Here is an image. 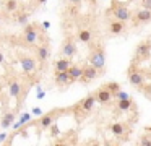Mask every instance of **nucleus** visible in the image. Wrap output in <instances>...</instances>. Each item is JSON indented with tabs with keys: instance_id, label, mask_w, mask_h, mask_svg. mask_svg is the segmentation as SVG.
I'll list each match as a JSON object with an SVG mask.
<instances>
[{
	"instance_id": "1",
	"label": "nucleus",
	"mask_w": 151,
	"mask_h": 146,
	"mask_svg": "<svg viewBox=\"0 0 151 146\" xmlns=\"http://www.w3.org/2000/svg\"><path fill=\"white\" fill-rule=\"evenodd\" d=\"M89 63L93 67H96L99 71L104 73V67H106V55H104V47L101 44L91 47V54H89Z\"/></svg>"
},
{
	"instance_id": "2",
	"label": "nucleus",
	"mask_w": 151,
	"mask_h": 146,
	"mask_svg": "<svg viewBox=\"0 0 151 146\" xmlns=\"http://www.w3.org/2000/svg\"><path fill=\"white\" fill-rule=\"evenodd\" d=\"M39 26L37 24H29V23H26L24 24V32H23V39L24 42H26L28 45H34L37 41V37H39L41 34H44V32H41L39 34Z\"/></svg>"
},
{
	"instance_id": "3",
	"label": "nucleus",
	"mask_w": 151,
	"mask_h": 146,
	"mask_svg": "<svg viewBox=\"0 0 151 146\" xmlns=\"http://www.w3.org/2000/svg\"><path fill=\"white\" fill-rule=\"evenodd\" d=\"M102 71H99L96 67H93L91 63L89 65H86V67H83V75L80 76V83H83V84H88V83H91L93 80H96V78H99V76H102Z\"/></svg>"
},
{
	"instance_id": "4",
	"label": "nucleus",
	"mask_w": 151,
	"mask_h": 146,
	"mask_svg": "<svg viewBox=\"0 0 151 146\" xmlns=\"http://www.w3.org/2000/svg\"><path fill=\"white\" fill-rule=\"evenodd\" d=\"M76 50H78V47H76L75 37L73 36H67L62 44V55L67 58H73L76 55Z\"/></svg>"
},
{
	"instance_id": "5",
	"label": "nucleus",
	"mask_w": 151,
	"mask_h": 146,
	"mask_svg": "<svg viewBox=\"0 0 151 146\" xmlns=\"http://www.w3.org/2000/svg\"><path fill=\"white\" fill-rule=\"evenodd\" d=\"M111 133L115 138H120V140H124V141H127L128 135H130V127H128L127 123H112Z\"/></svg>"
},
{
	"instance_id": "6",
	"label": "nucleus",
	"mask_w": 151,
	"mask_h": 146,
	"mask_svg": "<svg viewBox=\"0 0 151 146\" xmlns=\"http://www.w3.org/2000/svg\"><path fill=\"white\" fill-rule=\"evenodd\" d=\"M111 13H112V16H115L117 19L125 21V23L132 19V12L127 8V6H124V5H117V3H115V5L112 6Z\"/></svg>"
},
{
	"instance_id": "7",
	"label": "nucleus",
	"mask_w": 151,
	"mask_h": 146,
	"mask_svg": "<svg viewBox=\"0 0 151 146\" xmlns=\"http://www.w3.org/2000/svg\"><path fill=\"white\" fill-rule=\"evenodd\" d=\"M132 21L133 26L137 24H146L151 21V10L148 8H140L138 12H135V15H132Z\"/></svg>"
},
{
	"instance_id": "8",
	"label": "nucleus",
	"mask_w": 151,
	"mask_h": 146,
	"mask_svg": "<svg viewBox=\"0 0 151 146\" xmlns=\"http://www.w3.org/2000/svg\"><path fill=\"white\" fill-rule=\"evenodd\" d=\"M107 31L111 36H120L122 32H125V21H120L114 16L112 21H107Z\"/></svg>"
},
{
	"instance_id": "9",
	"label": "nucleus",
	"mask_w": 151,
	"mask_h": 146,
	"mask_svg": "<svg viewBox=\"0 0 151 146\" xmlns=\"http://www.w3.org/2000/svg\"><path fill=\"white\" fill-rule=\"evenodd\" d=\"M150 54H151V45H150V42H141V44H138L137 49H135L133 62H140L141 58L150 57Z\"/></svg>"
},
{
	"instance_id": "10",
	"label": "nucleus",
	"mask_w": 151,
	"mask_h": 146,
	"mask_svg": "<svg viewBox=\"0 0 151 146\" xmlns=\"http://www.w3.org/2000/svg\"><path fill=\"white\" fill-rule=\"evenodd\" d=\"M94 97H96V101H98V102L107 104V102H111V101L114 99V94H112L106 86H101V88H99V89L94 93Z\"/></svg>"
},
{
	"instance_id": "11",
	"label": "nucleus",
	"mask_w": 151,
	"mask_h": 146,
	"mask_svg": "<svg viewBox=\"0 0 151 146\" xmlns=\"http://www.w3.org/2000/svg\"><path fill=\"white\" fill-rule=\"evenodd\" d=\"M54 80H55V83L59 84V86H70L72 83H75V80L70 76L68 70H67V71H55Z\"/></svg>"
},
{
	"instance_id": "12",
	"label": "nucleus",
	"mask_w": 151,
	"mask_h": 146,
	"mask_svg": "<svg viewBox=\"0 0 151 146\" xmlns=\"http://www.w3.org/2000/svg\"><path fill=\"white\" fill-rule=\"evenodd\" d=\"M94 104H96V97H94V94H91V96L85 97L83 101H80L78 107L81 109V112H89L94 107Z\"/></svg>"
},
{
	"instance_id": "13",
	"label": "nucleus",
	"mask_w": 151,
	"mask_h": 146,
	"mask_svg": "<svg viewBox=\"0 0 151 146\" xmlns=\"http://www.w3.org/2000/svg\"><path fill=\"white\" fill-rule=\"evenodd\" d=\"M20 63H21V68H23L26 73H33V71L36 70V60H34V58H31V57L21 58Z\"/></svg>"
},
{
	"instance_id": "14",
	"label": "nucleus",
	"mask_w": 151,
	"mask_h": 146,
	"mask_svg": "<svg viewBox=\"0 0 151 146\" xmlns=\"http://www.w3.org/2000/svg\"><path fill=\"white\" fill-rule=\"evenodd\" d=\"M36 54H37V60H39L41 63H46L47 58H49V44L44 42L42 45H39L37 50H36Z\"/></svg>"
},
{
	"instance_id": "15",
	"label": "nucleus",
	"mask_w": 151,
	"mask_h": 146,
	"mask_svg": "<svg viewBox=\"0 0 151 146\" xmlns=\"http://www.w3.org/2000/svg\"><path fill=\"white\" fill-rule=\"evenodd\" d=\"M78 41H81V42H85V44H89V42L93 41V37H94V34H93V31L91 29H86V28H81L78 31Z\"/></svg>"
},
{
	"instance_id": "16",
	"label": "nucleus",
	"mask_w": 151,
	"mask_h": 146,
	"mask_svg": "<svg viewBox=\"0 0 151 146\" xmlns=\"http://www.w3.org/2000/svg\"><path fill=\"white\" fill-rule=\"evenodd\" d=\"M72 67V58H59V60H55V63H54V68H55V71H67L68 68Z\"/></svg>"
},
{
	"instance_id": "17",
	"label": "nucleus",
	"mask_w": 151,
	"mask_h": 146,
	"mask_svg": "<svg viewBox=\"0 0 151 146\" xmlns=\"http://www.w3.org/2000/svg\"><path fill=\"white\" fill-rule=\"evenodd\" d=\"M133 107V102H132L130 97H125V99H117V109L120 112H127Z\"/></svg>"
},
{
	"instance_id": "18",
	"label": "nucleus",
	"mask_w": 151,
	"mask_h": 146,
	"mask_svg": "<svg viewBox=\"0 0 151 146\" xmlns=\"http://www.w3.org/2000/svg\"><path fill=\"white\" fill-rule=\"evenodd\" d=\"M68 73L75 81H78L80 76L83 75V67H80V65H72V67L68 68Z\"/></svg>"
},
{
	"instance_id": "19",
	"label": "nucleus",
	"mask_w": 151,
	"mask_h": 146,
	"mask_svg": "<svg viewBox=\"0 0 151 146\" xmlns=\"http://www.w3.org/2000/svg\"><path fill=\"white\" fill-rule=\"evenodd\" d=\"M13 120H15V114L7 112L0 120V125H2V128H8L10 125H13Z\"/></svg>"
},
{
	"instance_id": "20",
	"label": "nucleus",
	"mask_w": 151,
	"mask_h": 146,
	"mask_svg": "<svg viewBox=\"0 0 151 146\" xmlns=\"http://www.w3.org/2000/svg\"><path fill=\"white\" fill-rule=\"evenodd\" d=\"M54 122V115L52 114H46V115H41V120H39V125L42 127V128H47V127H50Z\"/></svg>"
},
{
	"instance_id": "21",
	"label": "nucleus",
	"mask_w": 151,
	"mask_h": 146,
	"mask_svg": "<svg viewBox=\"0 0 151 146\" xmlns=\"http://www.w3.org/2000/svg\"><path fill=\"white\" fill-rule=\"evenodd\" d=\"M21 89H23V86H21L20 83H17V81L10 84V94H12L13 97H20V94H21Z\"/></svg>"
},
{
	"instance_id": "22",
	"label": "nucleus",
	"mask_w": 151,
	"mask_h": 146,
	"mask_svg": "<svg viewBox=\"0 0 151 146\" xmlns=\"http://www.w3.org/2000/svg\"><path fill=\"white\" fill-rule=\"evenodd\" d=\"M5 8H7L8 12H15V10L18 8V2L17 0H7V2H5Z\"/></svg>"
},
{
	"instance_id": "23",
	"label": "nucleus",
	"mask_w": 151,
	"mask_h": 146,
	"mask_svg": "<svg viewBox=\"0 0 151 146\" xmlns=\"http://www.w3.org/2000/svg\"><path fill=\"white\" fill-rule=\"evenodd\" d=\"M104 86L107 88V89L111 91L112 94H115L119 89H120V86H119V83H114V81H112V83H107V84H104Z\"/></svg>"
},
{
	"instance_id": "24",
	"label": "nucleus",
	"mask_w": 151,
	"mask_h": 146,
	"mask_svg": "<svg viewBox=\"0 0 151 146\" xmlns=\"http://www.w3.org/2000/svg\"><path fill=\"white\" fill-rule=\"evenodd\" d=\"M18 23H20V24H26L28 23V15L26 13H21V15L18 16Z\"/></svg>"
},
{
	"instance_id": "25",
	"label": "nucleus",
	"mask_w": 151,
	"mask_h": 146,
	"mask_svg": "<svg viewBox=\"0 0 151 146\" xmlns=\"http://www.w3.org/2000/svg\"><path fill=\"white\" fill-rule=\"evenodd\" d=\"M29 120H31V115H29V114H21V119H20V123H21V125H24V123L29 122Z\"/></svg>"
},
{
	"instance_id": "26",
	"label": "nucleus",
	"mask_w": 151,
	"mask_h": 146,
	"mask_svg": "<svg viewBox=\"0 0 151 146\" xmlns=\"http://www.w3.org/2000/svg\"><path fill=\"white\" fill-rule=\"evenodd\" d=\"M141 5H143V8L151 10V0H141Z\"/></svg>"
},
{
	"instance_id": "27",
	"label": "nucleus",
	"mask_w": 151,
	"mask_h": 146,
	"mask_svg": "<svg viewBox=\"0 0 151 146\" xmlns=\"http://www.w3.org/2000/svg\"><path fill=\"white\" fill-rule=\"evenodd\" d=\"M44 96H46V93L41 89V86H37V99H42Z\"/></svg>"
},
{
	"instance_id": "28",
	"label": "nucleus",
	"mask_w": 151,
	"mask_h": 146,
	"mask_svg": "<svg viewBox=\"0 0 151 146\" xmlns=\"http://www.w3.org/2000/svg\"><path fill=\"white\" fill-rule=\"evenodd\" d=\"M33 114H34V115H39V117H41V115H42V110H41L39 107H34V109H33Z\"/></svg>"
},
{
	"instance_id": "29",
	"label": "nucleus",
	"mask_w": 151,
	"mask_h": 146,
	"mask_svg": "<svg viewBox=\"0 0 151 146\" xmlns=\"http://www.w3.org/2000/svg\"><path fill=\"white\" fill-rule=\"evenodd\" d=\"M81 2H83V0H68V3H70V5H80Z\"/></svg>"
},
{
	"instance_id": "30",
	"label": "nucleus",
	"mask_w": 151,
	"mask_h": 146,
	"mask_svg": "<svg viewBox=\"0 0 151 146\" xmlns=\"http://www.w3.org/2000/svg\"><path fill=\"white\" fill-rule=\"evenodd\" d=\"M42 28H44V29H49V28H50V24H49L47 21H44V23H42Z\"/></svg>"
},
{
	"instance_id": "31",
	"label": "nucleus",
	"mask_w": 151,
	"mask_h": 146,
	"mask_svg": "<svg viewBox=\"0 0 151 146\" xmlns=\"http://www.w3.org/2000/svg\"><path fill=\"white\" fill-rule=\"evenodd\" d=\"M5 138H7V133H2V135H0V141H4Z\"/></svg>"
},
{
	"instance_id": "32",
	"label": "nucleus",
	"mask_w": 151,
	"mask_h": 146,
	"mask_svg": "<svg viewBox=\"0 0 151 146\" xmlns=\"http://www.w3.org/2000/svg\"><path fill=\"white\" fill-rule=\"evenodd\" d=\"M2 62H4V54L0 52V63H2Z\"/></svg>"
},
{
	"instance_id": "33",
	"label": "nucleus",
	"mask_w": 151,
	"mask_h": 146,
	"mask_svg": "<svg viewBox=\"0 0 151 146\" xmlns=\"http://www.w3.org/2000/svg\"><path fill=\"white\" fill-rule=\"evenodd\" d=\"M37 2H39V3H46L47 0H37Z\"/></svg>"
},
{
	"instance_id": "34",
	"label": "nucleus",
	"mask_w": 151,
	"mask_h": 146,
	"mask_svg": "<svg viewBox=\"0 0 151 146\" xmlns=\"http://www.w3.org/2000/svg\"><path fill=\"white\" fill-rule=\"evenodd\" d=\"M2 19H4V15H2V13H0V23H2Z\"/></svg>"
}]
</instances>
